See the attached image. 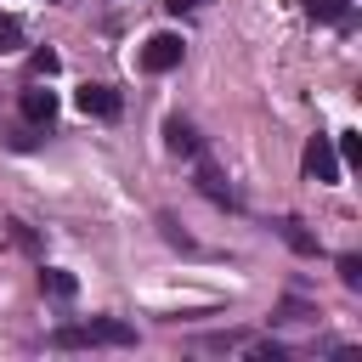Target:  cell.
Masks as SVG:
<instances>
[{"instance_id":"obj_1","label":"cell","mask_w":362,"mask_h":362,"mask_svg":"<svg viewBox=\"0 0 362 362\" xmlns=\"http://www.w3.org/2000/svg\"><path fill=\"white\" fill-rule=\"evenodd\" d=\"M51 345H62V351H79V345H136V328L119 322V317H90V322H62L51 334Z\"/></svg>"},{"instance_id":"obj_2","label":"cell","mask_w":362,"mask_h":362,"mask_svg":"<svg viewBox=\"0 0 362 362\" xmlns=\"http://www.w3.org/2000/svg\"><path fill=\"white\" fill-rule=\"evenodd\" d=\"M181 34H153L147 45H141V68L147 74H170V68H181Z\"/></svg>"},{"instance_id":"obj_3","label":"cell","mask_w":362,"mask_h":362,"mask_svg":"<svg viewBox=\"0 0 362 362\" xmlns=\"http://www.w3.org/2000/svg\"><path fill=\"white\" fill-rule=\"evenodd\" d=\"M300 164H305V175H311V181H339V153H334V141H328V136H311Z\"/></svg>"},{"instance_id":"obj_4","label":"cell","mask_w":362,"mask_h":362,"mask_svg":"<svg viewBox=\"0 0 362 362\" xmlns=\"http://www.w3.org/2000/svg\"><path fill=\"white\" fill-rule=\"evenodd\" d=\"M79 113L113 119V113H119V90H113V85H79Z\"/></svg>"},{"instance_id":"obj_5","label":"cell","mask_w":362,"mask_h":362,"mask_svg":"<svg viewBox=\"0 0 362 362\" xmlns=\"http://www.w3.org/2000/svg\"><path fill=\"white\" fill-rule=\"evenodd\" d=\"M23 119H28V124H51V119H57V90L28 85V90H23Z\"/></svg>"},{"instance_id":"obj_6","label":"cell","mask_w":362,"mask_h":362,"mask_svg":"<svg viewBox=\"0 0 362 362\" xmlns=\"http://www.w3.org/2000/svg\"><path fill=\"white\" fill-rule=\"evenodd\" d=\"M164 141H170V153H187V158L198 153V136H192L187 119H170V124H164Z\"/></svg>"},{"instance_id":"obj_7","label":"cell","mask_w":362,"mask_h":362,"mask_svg":"<svg viewBox=\"0 0 362 362\" xmlns=\"http://www.w3.org/2000/svg\"><path fill=\"white\" fill-rule=\"evenodd\" d=\"M40 288H45L51 300H74V288H79V283H74L68 272H57V266H45V272H40Z\"/></svg>"},{"instance_id":"obj_8","label":"cell","mask_w":362,"mask_h":362,"mask_svg":"<svg viewBox=\"0 0 362 362\" xmlns=\"http://www.w3.org/2000/svg\"><path fill=\"white\" fill-rule=\"evenodd\" d=\"M300 11L317 17V23H339V17L351 11V0H300Z\"/></svg>"},{"instance_id":"obj_9","label":"cell","mask_w":362,"mask_h":362,"mask_svg":"<svg viewBox=\"0 0 362 362\" xmlns=\"http://www.w3.org/2000/svg\"><path fill=\"white\" fill-rule=\"evenodd\" d=\"M198 187H204V192H209V198H221V204H226V198H232V192H226V181H221V170H215V164H198Z\"/></svg>"},{"instance_id":"obj_10","label":"cell","mask_w":362,"mask_h":362,"mask_svg":"<svg viewBox=\"0 0 362 362\" xmlns=\"http://www.w3.org/2000/svg\"><path fill=\"white\" fill-rule=\"evenodd\" d=\"M17 45H23V23H17V17H0V57L17 51Z\"/></svg>"},{"instance_id":"obj_11","label":"cell","mask_w":362,"mask_h":362,"mask_svg":"<svg viewBox=\"0 0 362 362\" xmlns=\"http://www.w3.org/2000/svg\"><path fill=\"white\" fill-rule=\"evenodd\" d=\"M283 238H288V243H294L300 255H311V249H317V243H311V238L300 232V221H283Z\"/></svg>"},{"instance_id":"obj_12","label":"cell","mask_w":362,"mask_h":362,"mask_svg":"<svg viewBox=\"0 0 362 362\" xmlns=\"http://www.w3.org/2000/svg\"><path fill=\"white\" fill-rule=\"evenodd\" d=\"M339 277H345L351 288H362V260H356V255H339Z\"/></svg>"},{"instance_id":"obj_13","label":"cell","mask_w":362,"mask_h":362,"mask_svg":"<svg viewBox=\"0 0 362 362\" xmlns=\"http://www.w3.org/2000/svg\"><path fill=\"white\" fill-rule=\"evenodd\" d=\"M339 153L356 164V158H362V136H356V130H339Z\"/></svg>"},{"instance_id":"obj_14","label":"cell","mask_w":362,"mask_h":362,"mask_svg":"<svg viewBox=\"0 0 362 362\" xmlns=\"http://www.w3.org/2000/svg\"><path fill=\"white\" fill-rule=\"evenodd\" d=\"M34 74H57V51H34Z\"/></svg>"},{"instance_id":"obj_15","label":"cell","mask_w":362,"mask_h":362,"mask_svg":"<svg viewBox=\"0 0 362 362\" xmlns=\"http://www.w3.org/2000/svg\"><path fill=\"white\" fill-rule=\"evenodd\" d=\"M164 6H170V11H198L204 0H164Z\"/></svg>"}]
</instances>
